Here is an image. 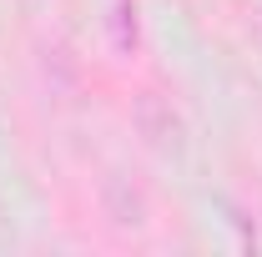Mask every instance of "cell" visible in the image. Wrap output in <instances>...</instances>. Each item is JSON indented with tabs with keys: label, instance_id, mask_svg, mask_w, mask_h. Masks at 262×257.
<instances>
[{
	"label": "cell",
	"instance_id": "6da1fadb",
	"mask_svg": "<svg viewBox=\"0 0 262 257\" xmlns=\"http://www.w3.org/2000/svg\"><path fill=\"white\" fill-rule=\"evenodd\" d=\"M136 131H141L146 146H157V152H182V116H177L162 96H151V91L136 101Z\"/></svg>",
	"mask_w": 262,
	"mask_h": 257
}]
</instances>
